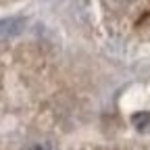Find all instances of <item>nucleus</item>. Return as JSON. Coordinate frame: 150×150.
I'll return each mask as SVG.
<instances>
[{
    "mask_svg": "<svg viewBox=\"0 0 150 150\" xmlns=\"http://www.w3.org/2000/svg\"><path fill=\"white\" fill-rule=\"evenodd\" d=\"M25 25H27L25 17H6V19H0V42L19 35L25 29Z\"/></svg>",
    "mask_w": 150,
    "mask_h": 150,
    "instance_id": "obj_1",
    "label": "nucleus"
},
{
    "mask_svg": "<svg viewBox=\"0 0 150 150\" xmlns=\"http://www.w3.org/2000/svg\"><path fill=\"white\" fill-rule=\"evenodd\" d=\"M134 125L142 134L150 131V112H138V115H134Z\"/></svg>",
    "mask_w": 150,
    "mask_h": 150,
    "instance_id": "obj_2",
    "label": "nucleus"
},
{
    "mask_svg": "<svg viewBox=\"0 0 150 150\" xmlns=\"http://www.w3.org/2000/svg\"><path fill=\"white\" fill-rule=\"evenodd\" d=\"M27 150H56V148H54V144H50V142H38V144H31Z\"/></svg>",
    "mask_w": 150,
    "mask_h": 150,
    "instance_id": "obj_3",
    "label": "nucleus"
}]
</instances>
